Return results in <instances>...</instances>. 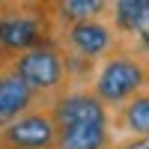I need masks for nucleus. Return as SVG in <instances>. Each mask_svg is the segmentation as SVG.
Here are the masks:
<instances>
[{"label":"nucleus","mask_w":149,"mask_h":149,"mask_svg":"<svg viewBox=\"0 0 149 149\" xmlns=\"http://www.w3.org/2000/svg\"><path fill=\"white\" fill-rule=\"evenodd\" d=\"M6 63L33 90L39 104H51V98H57L63 90H69L66 57H63V51H60V45L54 39L42 42V45H33L27 51L9 54Z\"/></svg>","instance_id":"1"},{"label":"nucleus","mask_w":149,"mask_h":149,"mask_svg":"<svg viewBox=\"0 0 149 149\" xmlns=\"http://www.w3.org/2000/svg\"><path fill=\"white\" fill-rule=\"evenodd\" d=\"M93 74V86L90 90L102 98V104L107 110H116L122 102H128L131 95H137L146 90V78H143V54H137L134 48H122L116 45L107 57H102L95 63Z\"/></svg>","instance_id":"2"},{"label":"nucleus","mask_w":149,"mask_h":149,"mask_svg":"<svg viewBox=\"0 0 149 149\" xmlns=\"http://www.w3.org/2000/svg\"><path fill=\"white\" fill-rule=\"evenodd\" d=\"M42 42H51V21L45 12L24 6L18 9L12 0L0 6V54L3 57L27 51Z\"/></svg>","instance_id":"3"},{"label":"nucleus","mask_w":149,"mask_h":149,"mask_svg":"<svg viewBox=\"0 0 149 149\" xmlns=\"http://www.w3.org/2000/svg\"><path fill=\"white\" fill-rule=\"evenodd\" d=\"M54 42L60 45V51L69 54V57H84V60H90V63H98L102 57H107L119 45V36L102 18H86V21L60 24V36Z\"/></svg>","instance_id":"4"},{"label":"nucleus","mask_w":149,"mask_h":149,"mask_svg":"<svg viewBox=\"0 0 149 149\" xmlns=\"http://www.w3.org/2000/svg\"><path fill=\"white\" fill-rule=\"evenodd\" d=\"M57 137V125L48 104H33L21 116L0 125V146L12 149H51Z\"/></svg>","instance_id":"5"},{"label":"nucleus","mask_w":149,"mask_h":149,"mask_svg":"<svg viewBox=\"0 0 149 149\" xmlns=\"http://www.w3.org/2000/svg\"><path fill=\"white\" fill-rule=\"evenodd\" d=\"M54 125H74V122H110V110L102 104L90 86H69L48 104Z\"/></svg>","instance_id":"6"},{"label":"nucleus","mask_w":149,"mask_h":149,"mask_svg":"<svg viewBox=\"0 0 149 149\" xmlns=\"http://www.w3.org/2000/svg\"><path fill=\"white\" fill-rule=\"evenodd\" d=\"M33 104H39L33 90L9 69L6 57L0 54V125H6L9 119L21 116L24 110H30Z\"/></svg>","instance_id":"7"},{"label":"nucleus","mask_w":149,"mask_h":149,"mask_svg":"<svg viewBox=\"0 0 149 149\" xmlns=\"http://www.w3.org/2000/svg\"><path fill=\"white\" fill-rule=\"evenodd\" d=\"M113 146V128L110 122H74L60 125L51 149H110Z\"/></svg>","instance_id":"8"},{"label":"nucleus","mask_w":149,"mask_h":149,"mask_svg":"<svg viewBox=\"0 0 149 149\" xmlns=\"http://www.w3.org/2000/svg\"><path fill=\"white\" fill-rule=\"evenodd\" d=\"M110 128L128 134H149V93H137L110 113Z\"/></svg>","instance_id":"9"},{"label":"nucleus","mask_w":149,"mask_h":149,"mask_svg":"<svg viewBox=\"0 0 149 149\" xmlns=\"http://www.w3.org/2000/svg\"><path fill=\"white\" fill-rule=\"evenodd\" d=\"M110 9V0H57L54 15L60 24L86 21V18H102Z\"/></svg>","instance_id":"10"},{"label":"nucleus","mask_w":149,"mask_h":149,"mask_svg":"<svg viewBox=\"0 0 149 149\" xmlns=\"http://www.w3.org/2000/svg\"><path fill=\"white\" fill-rule=\"evenodd\" d=\"M149 6V0H113V9H107L113 15V30L116 36H131L137 18L143 15V9Z\"/></svg>","instance_id":"11"},{"label":"nucleus","mask_w":149,"mask_h":149,"mask_svg":"<svg viewBox=\"0 0 149 149\" xmlns=\"http://www.w3.org/2000/svg\"><path fill=\"white\" fill-rule=\"evenodd\" d=\"M131 39H134V51L137 54H149V6L143 9V15L137 18V24H134Z\"/></svg>","instance_id":"12"},{"label":"nucleus","mask_w":149,"mask_h":149,"mask_svg":"<svg viewBox=\"0 0 149 149\" xmlns=\"http://www.w3.org/2000/svg\"><path fill=\"white\" fill-rule=\"evenodd\" d=\"M110 149H149V134H131L128 140H122Z\"/></svg>","instance_id":"13"},{"label":"nucleus","mask_w":149,"mask_h":149,"mask_svg":"<svg viewBox=\"0 0 149 149\" xmlns=\"http://www.w3.org/2000/svg\"><path fill=\"white\" fill-rule=\"evenodd\" d=\"M143 78H146V93H149V54H143Z\"/></svg>","instance_id":"14"},{"label":"nucleus","mask_w":149,"mask_h":149,"mask_svg":"<svg viewBox=\"0 0 149 149\" xmlns=\"http://www.w3.org/2000/svg\"><path fill=\"white\" fill-rule=\"evenodd\" d=\"M3 3H9V0H0V6H3Z\"/></svg>","instance_id":"15"},{"label":"nucleus","mask_w":149,"mask_h":149,"mask_svg":"<svg viewBox=\"0 0 149 149\" xmlns=\"http://www.w3.org/2000/svg\"><path fill=\"white\" fill-rule=\"evenodd\" d=\"M0 149H12V146H0Z\"/></svg>","instance_id":"16"}]
</instances>
